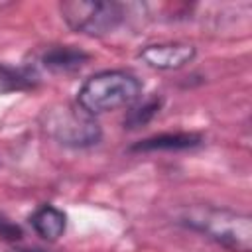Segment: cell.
Here are the masks:
<instances>
[{"instance_id":"6da1fadb","label":"cell","mask_w":252,"mask_h":252,"mask_svg":"<svg viewBox=\"0 0 252 252\" xmlns=\"http://www.w3.org/2000/svg\"><path fill=\"white\" fill-rule=\"evenodd\" d=\"M181 222L232 252L252 250V219L244 213L195 205L181 213Z\"/></svg>"},{"instance_id":"7a4b0ae2","label":"cell","mask_w":252,"mask_h":252,"mask_svg":"<svg viewBox=\"0 0 252 252\" xmlns=\"http://www.w3.org/2000/svg\"><path fill=\"white\" fill-rule=\"evenodd\" d=\"M140 81L126 71H102L89 77L79 89L77 102L89 114L96 116L132 104L140 96Z\"/></svg>"},{"instance_id":"3957f363","label":"cell","mask_w":252,"mask_h":252,"mask_svg":"<svg viewBox=\"0 0 252 252\" xmlns=\"http://www.w3.org/2000/svg\"><path fill=\"white\" fill-rule=\"evenodd\" d=\"M45 132L63 146L87 148L100 140V126L93 114L79 104H59L45 112Z\"/></svg>"},{"instance_id":"277c9868","label":"cell","mask_w":252,"mask_h":252,"mask_svg":"<svg viewBox=\"0 0 252 252\" xmlns=\"http://www.w3.org/2000/svg\"><path fill=\"white\" fill-rule=\"evenodd\" d=\"M59 10L71 30L87 35H104L116 30L124 18L122 6L116 2L71 0L63 2Z\"/></svg>"},{"instance_id":"5b68a950","label":"cell","mask_w":252,"mask_h":252,"mask_svg":"<svg viewBox=\"0 0 252 252\" xmlns=\"http://www.w3.org/2000/svg\"><path fill=\"white\" fill-rule=\"evenodd\" d=\"M195 57V47L191 43L183 41H167V43H152L146 45L140 51V59L161 71H171V69H181Z\"/></svg>"},{"instance_id":"8992f818","label":"cell","mask_w":252,"mask_h":252,"mask_svg":"<svg viewBox=\"0 0 252 252\" xmlns=\"http://www.w3.org/2000/svg\"><path fill=\"white\" fill-rule=\"evenodd\" d=\"M39 85V73L32 65L0 63V94L33 91Z\"/></svg>"},{"instance_id":"52a82bcc","label":"cell","mask_w":252,"mask_h":252,"mask_svg":"<svg viewBox=\"0 0 252 252\" xmlns=\"http://www.w3.org/2000/svg\"><path fill=\"white\" fill-rule=\"evenodd\" d=\"M87 61H89V53H85L83 49L71 47V45H57V47L47 49L41 55L43 67L53 73H73L81 69Z\"/></svg>"},{"instance_id":"ba28073f","label":"cell","mask_w":252,"mask_h":252,"mask_svg":"<svg viewBox=\"0 0 252 252\" xmlns=\"http://www.w3.org/2000/svg\"><path fill=\"white\" fill-rule=\"evenodd\" d=\"M30 222H32L33 230L41 238H45V240H57L65 232L67 219H65L63 211H59L57 207H53V205H41L30 217Z\"/></svg>"},{"instance_id":"9c48e42d","label":"cell","mask_w":252,"mask_h":252,"mask_svg":"<svg viewBox=\"0 0 252 252\" xmlns=\"http://www.w3.org/2000/svg\"><path fill=\"white\" fill-rule=\"evenodd\" d=\"M201 144L199 134L189 132H175V134H158L152 138H146L132 146L134 152H156V150H187Z\"/></svg>"},{"instance_id":"30bf717a","label":"cell","mask_w":252,"mask_h":252,"mask_svg":"<svg viewBox=\"0 0 252 252\" xmlns=\"http://www.w3.org/2000/svg\"><path fill=\"white\" fill-rule=\"evenodd\" d=\"M159 98H150L148 102L140 104V106H134L132 110H128L126 118H124V128H130V130H136V128H142L146 126L159 110Z\"/></svg>"},{"instance_id":"8fae6325","label":"cell","mask_w":252,"mask_h":252,"mask_svg":"<svg viewBox=\"0 0 252 252\" xmlns=\"http://www.w3.org/2000/svg\"><path fill=\"white\" fill-rule=\"evenodd\" d=\"M0 236L6 240H20L22 228L18 224H14L12 220H8L4 215H0Z\"/></svg>"},{"instance_id":"7c38bea8","label":"cell","mask_w":252,"mask_h":252,"mask_svg":"<svg viewBox=\"0 0 252 252\" xmlns=\"http://www.w3.org/2000/svg\"><path fill=\"white\" fill-rule=\"evenodd\" d=\"M16 252H43V250H16Z\"/></svg>"}]
</instances>
